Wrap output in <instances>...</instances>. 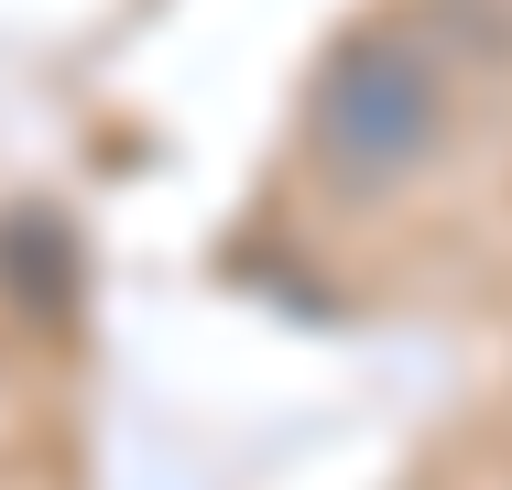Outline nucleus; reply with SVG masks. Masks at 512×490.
<instances>
[{"mask_svg": "<svg viewBox=\"0 0 512 490\" xmlns=\"http://www.w3.org/2000/svg\"><path fill=\"white\" fill-rule=\"evenodd\" d=\"M447 142V88L404 33H349L306 88V153L338 196H393L436 164Z\"/></svg>", "mask_w": 512, "mask_h": 490, "instance_id": "nucleus-1", "label": "nucleus"}]
</instances>
